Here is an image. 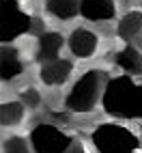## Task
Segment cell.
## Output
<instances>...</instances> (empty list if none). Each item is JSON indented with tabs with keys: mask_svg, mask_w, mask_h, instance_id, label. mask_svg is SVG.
<instances>
[{
	"mask_svg": "<svg viewBox=\"0 0 142 153\" xmlns=\"http://www.w3.org/2000/svg\"><path fill=\"white\" fill-rule=\"evenodd\" d=\"M101 108L114 119H142V82H136L127 74L110 78L101 95Z\"/></svg>",
	"mask_w": 142,
	"mask_h": 153,
	"instance_id": "cell-1",
	"label": "cell"
},
{
	"mask_svg": "<svg viewBox=\"0 0 142 153\" xmlns=\"http://www.w3.org/2000/svg\"><path fill=\"white\" fill-rule=\"evenodd\" d=\"M106 74L101 69H88L82 76H78V80L65 95V108L73 114H88L97 108V104L101 101L104 88L108 84Z\"/></svg>",
	"mask_w": 142,
	"mask_h": 153,
	"instance_id": "cell-2",
	"label": "cell"
},
{
	"mask_svg": "<svg viewBox=\"0 0 142 153\" xmlns=\"http://www.w3.org/2000/svg\"><path fill=\"white\" fill-rule=\"evenodd\" d=\"M90 142L97 153H138L140 136L118 121H104L90 131Z\"/></svg>",
	"mask_w": 142,
	"mask_h": 153,
	"instance_id": "cell-3",
	"label": "cell"
},
{
	"mask_svg": "<svg viewBox=\"0 0 142 153\" xmlns=\"http://www.w3.org/2000/svg\"><path fill=\"white\" fill-rule=\"evenodd\" d=\"M33 15L19 4V0H0V41L2 45L15 43L19 37L33 30Z\"/></svg>",
	"mask_w": 142,
	"mask_h": 153,
	"instance_id": "cell-4",
	"label": "cell"
},
{
	"mask_svg": "<svg viewBox=\"0 0 142 153\" xmlns=\"http://www.w3.org/2000/svg\"><path fill=\"white\" fill-rule=\"evenodd\" d=\"M33 153H67L75 138L54 123H37L28 131Z\"/></svg>",
	"mask_w": 142,
	"mask_h": 153,
	"instance_id": "cell-5",
	"label": "cell"
},
{
	"mask_svg": "<svg viewBox=\"0 0 142 153\" xmlns=\"http://www.w3.org/2000/svg\"><path fill=\"white\" fill-rule=\"evenodd\" d=\"M67 48L69 52L80 60H88L97 54L99 50V37L95 30H90L86 26H75L67 35Z\"/></svg>",
	"mask_w": 142,
	"mask_h": 153,
	"instance_id": "cell-6",
	"label": "cell"
},
{
	"mask_svg": "<svg viewBox=\"0 0 142 153\" xmlns=\"http://www.w3.org/2000/svg\"><path fill=\"white\" fill-rule=\"evenodd\" d=\"M73 69H75L73 60L60 56V58H54V60H47V63L39 65V80L47 88H56V86L67 84V80L71 78Z\"/></svg>",
	"mask_w": 142,
	"mask_h": 153,
	"instance_id": "cell-7",
	"label": "cell"
},
{
	"mask_svg": "<svg viewBox=\"0 0 142 153\" xmlns=\"http://www.w3.org/2000/svg\"><path fill=\"white\" fill-rule=\"evenodd\" d=\"M80 17L86 22H112L116 17V0H80Z\"/></svg>",
	"mask_w": 142,
	"mask_h": 153,
	"instance_id": "cell-8",
	"label": "cell"
},
{
	"mask_svg": "<svg viewBox=\"0 0 142 153\" xmlns=\"http://www.w3.org/2000/svg\"><path fill=\"white\" fill-rule=\"evenodd\" d=\"M26 69L24 56L15 45H2L0 50V74H2V82H13L19 78Z\"/></svg>",
	"mask_w": 142,
	"mask_h": 153,
	"instance_id": "cell-9",
	"label": "cell"
},
{
	"mask_svg": "<svg viewBox=\"0 0 142 153\" xmlns=\"http://www.w3.org/2000/svg\"><path fill=\"white\" fill-rule=\"evenodd\" d=\"M65 43H67V37L60 35L58 30H45L37 41L35 56L39 60V65L47 63V60H54V58H60V50L65 48Z\"/></svg>",
	"mask_w": 142,
	"mask_h": 153,
	"instance_id": "cell-10",
	"label": "cell"
},
{
	"mask_svg": "<svg viewBox=\"0 0 142 153\" xmlns=\"http://www.w3.org/2000/svg\"><path fill=\"white\" fill-rule=\"evenodd\" d=\"M114 63L118 69H123L127 76L131 78H140L142 76V52L134 45H125L121 48L116 56H114Z\"/></svg>",
	"mask_w": 142,
	"mask_h": 153,
	"instance_id": "cell-11",
	"label": "cell"
},
{
	"mask_svg": "<svg viewBox=\"0 0 142 153\" xmlns=\"http://www.w3.org/2000/svg\"><path fill=\"white\" fill-rule=\"evenodd\" d=\"M116 37L123 41H134V39L142 33V9H129L125 15H121L116 24Z\"/></svg>",
	"mask_w": 142,
	"mask_h": 153,
	"instance_id": "cell-12",
	"label": "cell"
},
{
	"mask_svg": "<svg viewBox=\"0 0 142 153\" xmlns=\"http://www.w3.org/2000/svg\"><path fill=\"white\" fill-rule=\"evenodd\" d=\"M45 13L54 19L69 22L80 15V0H45Z\"/></svg>",
	"mask_w": 142,
	"mask_h": 153,
	"instance_id": "cell-13",
	"label": "cell"
},
{
	"mask_svg": "<svg viewBox=\"0 0 142 153\" xmlns=\"http://www.w3.org/2000/svg\"><path fill=\"white\" fill-rule=\"evenodd\" d=\"M0 119H2V127H17L24 123L26 119V106L22 99H11L2 101L0 106Z\"/></svg>",
	"mask_w": 142,
	"mask_h": 153,
	"instance_id": "cell-14",
	"label": "cell"
},
{
	"mask_svg": "<svg viewBox=\"0 0 142 153\" xmlns=\"http://www.w3.org/2000/svg\"><path fill=\"white\" fill-rule=\"evenodd\" d=\"M2 153H33L30 140L24 136H7L2 142Z\"/></svg>",
	"mask_w": 142,
	"mask_h": 153,
	"instance_id": "cell-15",
	"label": "cell"
},
{
	"mask_svg": "<svg viewBox=\"0 0 142 153\" xmlns=\"http://www.w3.org/2000/svg\"><path fill=\"white\" fill-rule=\"evenodd\" d=\"M19 99H22L24 106L30 108V110H37L39 106H41V93H39L37 88H33V86L24 88L22 93H19Z\"/></svg>",
	"mask_w": 142,
	"mask_h": 153,
	"instance_id": "cell-16",
	"label": "cell"
},
{
	"mask_svg": "<svg viewBox=\"0 0 142 153\" xmlns=\"http://www.w3.org/2000/svg\"><path fill=\"white\" fill-rule=\"evenodd\" d=\"M67 153H86V147H84L80 140H75L73 145H71V149H69Z\"/></svg>",
	"mask_w": 142,
	"mask_h": 153,
	"instance_id": "cell-17",
	"label": "cell"
}]
</instances>
